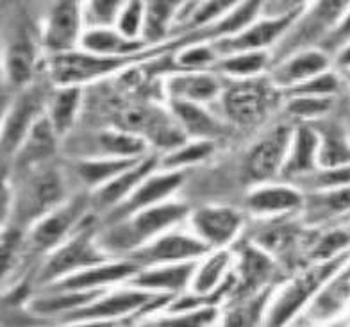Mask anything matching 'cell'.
<instances>
[{"label": "cell", "instance_id": "obj_1", "mask_svg": "<svg viewBox=\"0 0 350 327\" xmlns=\"http://www.w3.org/2000/svg\"><path fill=\"white\" fill-rule=\"evenodd\" d=\"M189 215V206L175 200L150 206L147 209L134 213L131 217L113 222L98 235V244L107 254H131L139 249L156 236L163 235Z\"/></svg>", "mask_w": 350, "mask_h": 327}, {"label": "cell", "instance_id": "obj_2", "mask_svg": "<svg viewBox=\"0 0 350 327\" xmlns=\"http://www.w3.org/2000/svg\"><path fill=\"white\" fill-rule=\"evenodd\" d=\"M177 40L161 43V45L148 47L139 54L133 55H98L86 51H68L61 54H52L51 79L57 86H83L92 81H98L116 72H124L131 66L143 61L161 57L166 52L174 51Z\"/></svg>", "mask_w": 350, "mask_h": 327}, {"label": "cell", "instance_id": "obj_3", "mask_svg": "<svg viewBox=\"0 0 350 327\" xmlns=\"http://www.w3.org/2000/svg\"><path fill=\"white\" fill-rule=\"evenodd\" d=\"M349 11L350 0H311L300 11L299 18L281 38V42L270 51L272 66L299 51L322 47V43L345 20Z\"/></svg>", "mask_w": 350, "mask_h": 327}, {"label": "cell", "instance_id": "obj_4", "mask_svg": "<svg viewBox=\"0 0 350 327\" xmlns=\"http://www.w3.org/2000/svg\"><path fill=\"white\" fill-rule=\"evenodd\" d=\"M349 261L350 249H347L334 258L322 259L313 267L297 274L290 283H286L284 288L273 299L272 306L267 309L265 322L268 326H284L291 322V318L299 315L300 309H304L320 293L325 283Z\"/></svg>", "mask_w": 350, "mask_h": 327}, {"label": "cell", "instance_id": "obj_5", "mask_svg": "<svg viewBox=\"0 0 350 327\" xmlns=\"http://www.w3.org/2000/svg\"><path fill=\"white\" fill-rule=\"evenodd\" d=\"M174 297V293H157L127 285L125 290L106 291L92 304L75 309L61 320L65 324H107L116 318L152 315L170 304Z\"/></svg>", "mask_w": 350, "mask_h": 327}, {"label": "cell", "instance_id": "obj_6", "mask_svg": "<svg viewBox=\"0 0 350 327\" xmlns=\"http://www.w3.org/2000/svg\"><path fill=\"white\" fill-rule=\"evenodd\" d=\"M109 259L111 254H107L98 244L97 227L95 224H90L86 218V222L79 226L74 235L52 250L51 256L43 263L42 270L38 272V285H51Z\"/></svg>", "mask_w": 350, "mask_h": 327}, {"label": "cell", "instance_id": "obj_7", "mask_svg": "<svg viewBox=\"0 0 350 327\" xmlns=\"http://www.w3.org/2000/svg\"><path fill=\"white\" fill-rule=\"evenodd\" d=\"M279 88L270 77L234 79L227 88H221V111L236 125H258L267 116Z\"/></svg>", "mask_w": 350, "mask_h": 327}, {"label": "cell", "instance_id": "obj_8", "mask_svg": "<svg viewBox=\"0 0 350 327\" xmlns=\"http://www.w3.org/2000/svg\"><path fill=\"white\" fill-rule=\"evenodd\" d=\"M88 206L90 200L86 195H77L70 198L68 202L55 206L54 209L38 218L29 235V244L38 252H52L55 247H59L66 238L74 235L77 231L75 227L86 220Z\"/></svg>", "mask_w": 350, "mask_h": 327}, {"label": "cell", "instance_id": "obj_9", "mask_svg": "<svg viewBox=\"0 0 350 327\" xmlns=\"http://www.w3.org/2000/svg\"><path fill=\"white\" fill-rule=\"evenodd\" d=\"M206 241H202L191 233H179V231H166L163 235L156 236L152 241H148L139 249L133 250L131 254L124 256L133 259L139 267H156V265H166V263H180L193 261L208 256L211 252Z\"/></svg>", "mask_w": 350, "mask_h": 327}, {"label": "cell", "instance_id": "obj_10", "mask_svg": "<svg viewBox=\"0 0 350 327\" xmlns=\"http://www.w3.org/2000/svg\"><path fill=\"white\" fill-rule=\"evenodd\" d=\"M84 33L83 0H51L43 20L42 43L51 54L75 51Z\"/></svg>", "mask_w": 350, "mask_h": 327}, {"label": "cell", "instance_id": "obj_11", "mask_svg": "<svg viewBox=\"0 0 350 327\" xmlns=\"http://www.w3.org/2000/svg\"><path fill=\"white\" fill-rule=\"evenodd\" d=\"M293 129L295 127L288 124L275 125L250 147L243 163L247 179L262 185L281 175L293 138Z\"/></svg>", "mask_w": 350, "mask_h": 327}, {"label": "cell", "instance_id": "obj_12", "mask_svg": "<svg viewBox=\"0 0 350 327\" xmlns=\"http://www.w3.org/2000/svg\"><path fill=\"white\" fill-rule=\"evenodd\" d=\"M300 11L286 13L281 16H267L265 14L262 18H258L254 23H250L249 27L243 29L241 33L215 40L213 47L217 49L220 57L236 54V52L272 51L273 47L281 42V38L288 33V29L293 25V22L299 18Z\"/></svg>", "mask_w": 350, "mask_h": 327}, {"label": "cell", "instance_id": "obj_13", "mask_svg": "<svg viewBox=\"0 0 350 327\" xmlns=\"http://www.w3.org/2000/svg\"><path fill=\"white\" fill-rule=\"evenodd\" d=\"M45 107V92L42 86H31L23 90L11 106L2 127V151L4 156L18 153L23 140L43 116Z\"/></svg>", "mask_w": 350, "mask_h": 327}, {"label": "cell", "instance_id": "obj_14", "mask_svg": "<svg viewBox=\"0 0 350 327\" xmlns=\"http://www.w3.org/2000/svg\"><path fill=\"white\" fill-rule=\"evenodd\" d=\"M185 181V174L180 170H165L152 175H148L147 179L143 181L138 188L134 189L129 197L122 200L118 206L111 209L109 217H107V224L118 222L122 218H127L134 213L147 209L150 206L168 200L172 197L175 189L179 188Z\"/></svg>", "mask_w": 350, "mask_h": 327}, {"label": "cell", "instance_id": "obj_15", "mask_svg": "<svg viewBox=\"0 0 350 327\" xmlns=\"http://www.w3.org/2000/svg\"><path fill=\"white\" fill-rule=\"evenodd\" d=\"M191 231L211 249H224L236 240L243 215L227 206H204L189 215Z\"/></svg>", "mask_w": 350, "mask_h": 327}, {"label": "cell", "instance_id": "obj_16", "mask_svg": "<svg viewBox=\"0 0 350 327\" xmlns=\"http://www.w3.org/2000/svg\"><path fill=\"white\" fill-rule=\"evenodd\" d=\"M139 270L142 267L133 259H109L43 286V290H100L111 285L127 283Z\"/></svg>", "mask_w": 350, "mask_h": 327}, {"label": "cell", "instance_id": "obj_17", "mask_svg": "<svg viewBox=\"0 0 350 327\" xmlns=\"http://www.w3.org/2000/svg\"><path fill=\"white\" fill-rule=\"evenodd\" d=\"M331 54H327L320 47H314V49H306V51L288 55L286 60L268 70L270 72L268 77L272 79V83L279 90H284V88L304 83L322 72H327L331 70Z\"/></svg>", "mask_w": 350, "mask_h": 327}, {"label": "cell", "instance_id": "obj_18", "mask_svg": "<svg viewBox=\"0 0 350 327\" xmlns=\"http://www.w3.org/2000/svg\"><path fill=\"white\" fill-rule=\"evenodd\" d=\"M197 265L198 259L145 267L138 274H134L127 285L142 288V290L157 291V293L179 295L191 285Z\"/></svg>", "mask_w": 350, "mask_h": 327}, {"label": "cell", "instance_id": "obj_19", "mask_svg": "<svg viewBox=\"0 0 350 327\" xmlns=\"http://www.w3.org/2000/svg\"><path fill=\"white\" fill-rule=\"evenodd\" d=\"M275 263L272 254L258 244L241 245L238 249L236 265V291L241 295H252L265 290L270 277L273 276Z\"/></svg>", "mask_w": 350, "mask_h": 327}, {"label": "cell", "instance_id": "obj_20", "mask_svg": "<svg viewBox=\"0 0 350 327\" xmlns=\"http://www.w3.org/2000/svg\"><path fill=\"white\" fill-rule=\"evenodd\" d=\"M318 148L320 134L313 124H300L293 129L290 151L282 166L281 177L286 181H297L313 174L320 168L318 165Z\"/></svg>", "mask_w": 350, "mask_h": 327}, {"label": "cell", "instance_id": "obj_21", "mask_svg": "<svg viewBox=\"0 0 350 327\" xmlns=\"http://www.w3.org/2000/svg\"><path fill=\"white\" fill-rule=\"evenodd\" d=\"M306 195L295 185H261L247 197L249 211L259 217H286L302 211Z\"/></svg>", "mask_w": 350, "mask_h": 327}, {"label": "cell", "instance_id": "obj_22", "mask_svg": "<svg viewBox=\"0 0 350 327\" xmlns=\"http://www.w3.org/2000/svg\"><path fill=\"white\" fill-rule=\"evenodd\" d=\"M159 159H161L159 156H145L142 161L95 189V194H93L95 206L98 209H109V207L113 209L115 206H118L147 179L148 175H152L159 168Z\"/></svg>", "mask_w": 350, "mask_h": 327}, {"label": "cell", "instance_id": "obj_23", "mask_svg": "<svg viewBox=\"0 0 350 327\" xmlns=\"http://www.w3.org/2000/svg\"><path fill=\"white\" fill-rule=\"evenodd\" d=\"M168 99L206 104L220 97L221 84L211 70H179L170 75L165 86Z\"/></svg>", "mask_w": 350, "mask_h": 327}, {"label": "cell", "instance_id": "obj_24", "mask_svg": "<svg viewBox=\"0 0 350 327\" xmlns=\"http://www.w3.org/2000/svg\"><path fill=\"white\" fill-rule=\"evenodd\" d=\"M170 113L186 136L195 140H215L224 134V125L209 113L204 104L183 99H168Z\"/></svg>", "mask_w": 350, "mask_h": 327}, {"label": "cell", "instance_id": "obj_25", "mask_svg": "<svg viewBox=\"0 0 350 327\" xmlns=\"http://www.w3.org/2000/svg\"><path fill=\"white\" fill-rule=\"evenodd\" d=\"M350 304V261L340 268L325 283L320 293L311 300L308 308V318L314 322H323L331 317H336L341 309Z\"/></svg>", "mask_w": 350, "mask_h": 327}, {"label": "cell", "instance_id": "obj_26", "mask_svg": "<svg viewBox=\"0 0 350 327\" xmlns=\"http://www.w3.org/2000/svg\"><path fill=\"white\" fill-rule=\"evenodd\" d=\"M107 288L100 290H43V295L31 300L27 309L40 317H65L75 309L92 304L93 300L106 293Z\"/></svg>", "mask_w": 350, "mask_h": 327}, {"label": "cell", "instance_id": "obj_27", "mask_svg": "<svg viewBox=\"0 0 350 327\" xmlns=\"http://www.w3.org/2000/svg\"><path fill=\"white\" fill-rule=\"evenodd\" d=\"M5 77L14 88H25L36 70V47L27 31H20L10 40L4 54Z\"/></svg>", "mask_w": 350, "mask_h": 327}, {"label": "cell", "instance_id": "obj_28", "mask_svg": "<svg viewBox=\"0 0 350 327\" xmlns=\"http://www.w3.org/2000/svg\"><path fill=\"white\" fill-rule=\"evenodd\" d=\"M79 47L86 52L98 55H133L148 49L145 40L127 38L116 27L84 29Z\"/></svg>", "mask_w": 350, "mask_h": 327}, {"label": "cell", "instance_id": "obj_29", "mask_svg": "<svg viewBox=\"0 0 350 327\" xmlns=\"http://www.w3.org/2000/svg\"><path fill=\"white\" fill-rule=\"evenodd\" d=\"M188 0H145V27L143 40L150 47L166 43L172 25L177 22Z\"/></svg>", "mask_w": 350, "mask_h": 327}, {"label": "cell", "instance_id": "obj_30", "mask_svg": "<svg viewBox=\"0 0 350 327\" xmlns=\"http://www.w3.org/2000/svg\"><path fill=\"white\" fill-rule=\"evenodd\" d=\"M308 224H323L350 213V185L340 188L318 189L306 195L304 207Z\"/></svg>", "mask_w": 350, "mask_h": 327}, {"label": "cell", "instance_id": "obj_31", "mask_svg": "<svg viewBox=\"0 0 350 327\" xmlns=\"http://www.w3.org/2000/svg\"><path fill=\"white\" fill-rule=\"evenodd\" d=\"M320 134L318 148V165L320 168L349 165L350 163V138L347 129L338 122L320 120L313 124Z\"/></svg>", "mask_w": 350, "mask_h": 327}, {"label": "cell", "instance_id": "obj_32", "mask_svg": "<svg viewBox=\"0 0 350 327\" xmlns=\"http://www.w3.org/2000/svg\"><path fill=\"white\" fill-rule=\"evenodd\" d=\"M145 156L139 157H111L102 156L95 157V159H86L77 165V174L81 177L84 185L90 188H100L102 185L109 183L111 179H115L116 175H120L127 168L139 163Z\"/></svg>", "mask_w": 350, "mask_h": 327}, {"label": "cell", "instance_id": "obj_33", "mask_svg": "<svg viewBox=\"0 0 350 327\" xmlns=\"http://www.w3.org/2000/svg\"><path fill=\"white\" fill-rule=\"evenodd\" d=\"M55 138H57V133L52 127L49 116L43 115L34 124L31 133L27 134V138L23 140L22 147L18 148V165H36V163L52 156L55 151Z\"/></svg>", "mask_w": 350, "mask_h": 327}, {"label": "cell", "instance_id": "obj_34", "mask_svg": "<svg viewBox=\"0 0 350 327\" xmlns=\"http://www.w3.org/2000/svg\"><path fill=\"white\" fill-rule=\"evenodd\" d=\"M230 259H232V256L226 249H217L215 252L208 254V258L197 265L195 276L191 279V285H189L191 293L206 295L217 290L230 274Z\"/></svg>", "mask_w": 350, "mask_h": 327}, {"label": "cell", "instance_id": "obj_35", "mask_svg": "<svg viewBox=\"0 0 350 327\" xmlns=\"http://www.w3.org/2000/svg\"><path fill=\"white\" fill-rule=\"evenodd\" d=\"M272 66L270 51H249L224 55L213 70H220L232 79H252L268 72Z\"/></svg>", "mask_w": 350, "mask_h": 327}, {"label": "cell", "instance_id": "obj_36", "mask_svg": "<svg viewBox=\"0 0 350 327\" xmlns=\"http://www.w3.org/2000/svg\"><path fill=\"white\" fill-rule=\"evenodd\" d=\"M61 197H63V183L59 174L54 168L45 170L31 181L27 209L40 218L45 215L46 209L59 206Z\"/></svg>", "mask_w": 350, "mask_h": 327}, {"label": "cell", "instance_id": "obj_37", "mask_svg": "<svg viewBox=\"0 0 350 327\" xmlns=\"http://www.w3.org/2000/svg\"><path fill=\"white\" fill-rule=\"evenodd\" d=\"M81 97H83L81 86H59V90L51 97L46 116L57 136L68 133L70 127L74 125L81 106Z\"/></svg>", "mask_w": 350, "mask_h": 327}, {"label": "cell", "instance_id": "obj_38", "mask_svg": "<svg viewBox=\"0 0 350 327\" xmlns=\"http://www.w3.org/2000/svg\"><path fill=\"white\" fill-rule=\"evenodd\" d=\"M102 156L111 157H139L145 156L148 143L142 134L125 129L106 131L98 136Z\"/></svg>", "mask_w": 350, "mask_h": 327}, {"label": "cell", "instance_id": "obj_39", "mask_svg": "<svg viewBox=\"0 0 350 327\" xmlns=\"http://www.w3.org/2000/svg\"><path fill=\"white\" fill-rule=\"evenodd\" d=\"M343 79L340 74L327 70L308 79L304 83L281 90L282 97H336L340 95Z\"/></svg>", "mask_w": 350, "mask_h": 327}, {"label": "cell", "instance_id": "obj_40", "mask_svg": "<svg viewBox=\"0 0 350 327\" xmlns=\"http://www.w3.org/2000/svg\"><path fill=\"white\" fill-rule=\"evenodd\" d=\"M215 151L213 140H195V142H185L179 147L168 151L165 157L159 159V168L163 170H180L185 166L195 165L204 161Z\"/></svg>", "mask_w": 350, "mask_h": 327}, {"label": "cell", "instance_id": "obj_41", "mask_svg": "<svg viewBox=\"0 0 350 327\" xmlns=\"http://www.w3.org/2000/svg\"><path fill=\"white\" fill-rule=\"evenodd\" d=\"M220 55L213 42H197L180 45L175 54V66L179 70H208L217 65Z\"/></svg>", "mask_w": 350, "mask_h": 327}, {"label": "cell", "instance_id": "obj_42", "mask_svg": "<svg viewBox=\"0 0 350 327\" xmlns=\"http://www.w3.org/2000/svg\"><path fill=\"white\" fill-rule=\"evenodd\" d=\"M127 0H83L84 29L115 27Z\"/></svg>", "mask_w": 350, "mask_h": 327}, {"label": "cell", "instance_id": "obj_43", "mask_svg": "<svg viewBox=\"0 0 350 327\" xmlns=\"http://www.w3.org/2000/svg\"><path fill=\"white\" fill-rule=\"evenodd\" d=\"M336 97H286V113L299 120H318L331 113Z\"/></svg>", "mask_w": 350, "mask_h": 327}, {"label": "cell", "instance_id": "obj_44", "mask_svg": "<svg viewBox=\"0 0 350 327\" xmlns=\"http://www.w3.org/2000/svg\"><path fill=\"white\" fill-rule=\"evenodd\" d=\"M291 185L295 186H308L313 192L318 189H329V188H340V186L350 185V163L349 165L332 166V168H318L313 174L300 177L293 181Z\"/></svg>", "mask_w": 350, "mask_h": 327}, {"label": "cell", "instance_id": "obj_45", "mask_svg": "<svg viewBox=\"0 0 350 327\" xmlns=\"http://www.w3.org/2000/svg\"><path fill=\"white\" fill-rule=\"evenodd\" d=\"M268 297H270V291L268 290H261L258 293L249 295V299H245L230 313H227L224 324H227V326H250V324H258L259 318L265 317V306L268 302Z\"/></svg>", "mask_w": 350, "mask_h": 327}, {"label": "cell", "instance_id": "obj_46", "mask_svg": "<svg viewBox=\"0 0 350 327\" xmlns=\"http://www.w3.org/2000/svg\"><path fill=\"white\" fill-rule=\"evenodd\" d=\"M297 236H299V227L281 222V224H275V226L268 227L267 231H262L256 244L261 245L262 249L268 250L270 254L284 252L286 249H290L291 245L295 244Z\"/></svg>", "mask_w": 350, "mask_h": 327}, {"label": "cell", "instance_id": "obj_47", "mask_svg": "<svg viewBox=\"0 0 350 327\" xmlns=\"http://www.w3.org/2000/svg\"><path fill=\"white\" fill-rule=\"evenodd\" d=\"M347 249H350V226L325 233L320 240L314 241L313 249L309 250V254L317 261H322V259L334 258L336 254Z\"/></svg>", "mask_w": 350, "mask_h": 327}, {"label": "cell", "instance_id": "obj_48", "mask_svg": "<svg viewBox=\"0 0 350 327\" xmlns=\"http://www.w3.org/2000/svg\"><path fill=\"white\" fill-rule=\"evenodd\" d=\"M124 36L133 40H143V27H145V0H127L120 16L115 25Z\"/></svg>", "mask_w": 350, "mask_h": 327}, {"label": "cell", "instance_id": "obj_49", "mask_svg": "<svg viewBox=\"0 0 350 327\" xmlns=\"http://www.w3.org/2000/svg\"><path fill=\"white\" fill-rule=\"evenodd\" d=\"M217 315V306H209V308L188 309V311H179V313H166V317H163L161 320H156L154 324H161V326H208L215 320Z\"/></svg>", "mask_w": 350, "mask_h": 327}, {"label": "cell", "instance_id": "obj_50", "mask_svg": "<svg viewBox=\"0 0 350 327\" xmlns=\"http://www.w3.org/2000/svg\"><path fill=\"white\" fill-rule=\"evenodd\" d=\"M349 42H350V11L347 13L345 20H343V22L338 25L336 31H334V33H332L331 36L322 43L320 49H323L327 54H336L341 47L347 45Z\"/></svg>", "mask_w": 350, "mask_h": 327}, {"label": "cell", "instance_id": "obj_51", "mask_svg": "<svg viewBox=\"0 0 350 327\" xmlns=\"http://www.w3.org/2000/svg\"><path fill=\"white\" fill-rule=\"evenodd\" d=\"M311 0H267L265 14L267 16H281L286 13L304 10Z\"/></svg>", "mask_w": 350, "mask_h": 327}, {"label": "cell", "instance_id": "obj_52", "mask_svg": "<svg viewBox=\"0 0 350 327\" xmlns=\"http://www.w3.org/2000/svg\"><path fill=\"white\" fill-rule=\"evenodd\" d=\"M336 65L338 70H347L350 68V42L347 45H343L340 51L336 52Z\"/></svg>", "mask_w": 350, "mask_h": 327}, {"label": "cell", "instance_id": "obj_53", "mask_svg": "<svg viewBox=\"0 0 350 327\" xmlns=\"http://www.w3.org/2000/svg\"><path fill=\"white\" fill-rule=\"evenodd\" d=\"M340 75H341V79H343V83L350 88V68L340 70Z\"/></svg>", "mask_w": 350, "mask_h": 327}, {"label": "cell", "instance_id": "obj_54", "mask_svg": "<svg viewBox=\"0 0 350 327\" xmlns=\"http://www.w3.org/2000/svg\"><path fill=\"white\" fill-rule=\"evenodd\" d=\"M4 2H8V0H4Z\"/></svg>", "mask_w": 350, "mask_h": 327}]
</instances>
